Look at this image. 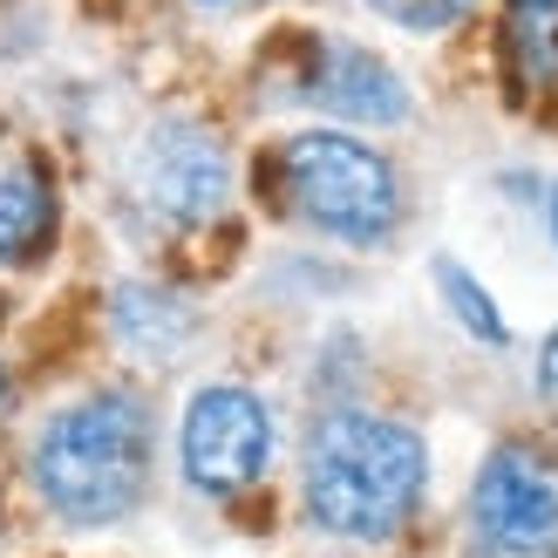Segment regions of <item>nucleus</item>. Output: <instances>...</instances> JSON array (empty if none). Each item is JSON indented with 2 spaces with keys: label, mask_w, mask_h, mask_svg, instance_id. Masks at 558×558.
Returning <instances> with one entry per match:
<instances>
[{
  "label": "nucleus",
  "mask_w": 558,
  "mask_h": 558,
  "mask_svg": "<svg viewBox=\"0 0 558 558\" xmlns=\"http://www.w3.org/2000/svg\"><path fill=\"white\" fill-rule=\"evenodd\" d=\"M429 477L423 436L381 415H327L306 442V511L333 538L402 532Z\"/></svg>",
  "instance_id": "obj_1"
},
{
  "label": "nucleus",
  "mask_w": 558,
  "mask_h": 558,
  "mask_svg": "<svg viewBox=\"0 0 558 558\" xmlns=\"http://www.w3.org/2000/svg\"><path fill=\"white\" fill-rule=\"evenodd\" d=\"M150 477V423L130 396L62 409L35 442V490L62 524H117Z\"/></svg>",
  "instance_id": "obj_2"
},
{
  "label": "nucleus",
  "mask_w": 558,
  "mask_h": 558,
  "mask_svg": "<svg viewBox=\"0 0 558 558\" xmlns=\"http://www.w3.org/2000/svg\"><path fill=\"white\" fill-rule=\"evenodd\" d=\"M279 198H287L306 226H320L333 239H354V245L381 239L402 211L388 157L354 144L341 130H306L279 150Z\"/></svg>",
  "instance_id": "obj_3"
},
{
  "label": "nucleus",
  "mask_w": 558,
  "mask_h": 558,
  "mask_svg": "<svg viewBox=\"0 0 558 558\" xmlns=\"http://www.w3.org/2000/svg\"><path fill=\"white\" fill-rule=\"evenodd\" d=\"M470 511H477L484 545H497L505 558H545L558 551V470L538 450L505 442L484 457Z\"/></svg>",
  "instance_id": "obj_4"
},
{
  "label": "nucleus",
  "mask_w": 558,
  "mask_h": 558,
  "mask_svg": "<svg viewBox=\"0 0 558 558\" xmlns=\"http://www.w3.org/2000/svg\"><path fill=\"white\" fill-rule=\"evenodd\" d=\"M272 457V423L266 402L245 388H205L184 409V477L211 497H239L259 484V470Z\"/></svg>",
  "instance_id": "obj_5"
},
{
  "label": "nucleus",
  "mask_w": 558,
  "mask_h": 558,
  "mask_svg": "<svg viewBox=\"0 0 558 558\" xmlns=\"http://www.w3.org/2000/svg\"><path fill=\"white\" fill-rule=\"evenodd\" d=\"M300 102H320L348 123H402L409 117V89L402 75L368 48H348V41H314L306 48V69H300Z\"/></svg>",
  "instance_id": "obj_6"
},
{
  "label": "nucleus",
  "mask_w": 558,
  "mask_h": 558,
  "mask_svg": "<svg viewBox=\"0 0 558 558\" xmlns=\"http://www.w3.org/2000/svg\"><path fill=\"white\" fill-rule=\"evenodd\" d=\"M150 198L171 218H205L226 198V157L205 130H163L150 144Z\"/></svg>",
  "instance_id": "obj_7"
},
{
  "label": "nucleus",
  "mask_w": 558,
  "mask_h": 558,
  "mask_svg": "<svg viewBox=\"0 0 558 558\" xmlns=\"http://www.w3.org/2000/svg\"><path fill=\"white\" fill-rule=\"evenodd\" d=\"M54 232V191L41 171H8L0 178V266H21L27 253H41V239Z\"/></svg>",
  "instance_id": "obj_8"
},
{
  "label": "nucleus",
  "mask_w": 558,
  "mask_h": 558,
  "mask_svg": "<svg viewBox=\"0 0 558 558\" xmlns=\"http://www.w3.org/2000/svg\"><path fill=\"white\" fill-rule=\"evenodd\" d=\"M511 8V48L524 82H558V0H505Z\"/></svg>",
  "instance_id": "obj_9"
},
{
  "label": "nucleus",
  "mask_w": 558,
  "mask_h": 558,
  "mask_svg": "<svg viewBox=\"0 0 558 558\" xmlns=\"http://www.w3.org/2000/svg\"><path fill=\"white\" fill-rule=\"evenodd\" d=\"M436 279H442V293H450V306H457V314H463V327H470V333H484L490 348L505 341V320H497V306H490V293H484L477 279L463 272V266H450V259H442V266H436Z\"/></svg>",
  "instance_id": "obj_10"
},
{
  "label": "nucleus",
  "mask_w": 558,
  "mask_h": 558,
  "mask_svg": "<svg viewBox=\"0 0 558 558\" xmlns=\"http://www.w3.org/2000/svg\"><path fill=\"white\" fill-rule=\"evenodd\" d=\"M375 14H388L396 27H415V35H436V27H457L470 14V0H368Z\"/></svg>",
  "instance_id": "obj_11"
},
{
  "label": "nucleus",
  "mask_w": 558,
  "mask_h": 558,
  "mask_svg": "<svg viewBox=\"0 0 558 558\" xmlns=\"http://www.w3.org/2000/svg\"><path fill=\"white\" fill-rule=\"evenodd\" d=\"M545 388H558V333H551V368H545Z\"/></svg>",
  "instance_id": "obj_12"
},
{
  "label": "nucleus",
  "mask_w": 558,
  "mask_h": 558,
  "mask_svg": "<svg viewBox=\"0 0 558 558\" xmlns=\"http://www.w3.org/2000/svg\"><path fill=\"white\" fill-rule=\"evenodd\" d=\"M551 232H558V191H551Z\"/></svg>",
  "instance_id": "obj_13"
},
{
  "label": "nucleus",
  "mask_w": 558,
  "mask_h": 558,
  "mask_svg": "<svg viewBox=\"0 0 558 558\" xmlns=\"http://www.w3.org/2000/svg\"><path fill=\"white\" fill-rule=\"evenodd\" d=\"M198 8H232V0H198Z\"/></svg>",
  "instance_id": "obj_14"
}]
</instances>
